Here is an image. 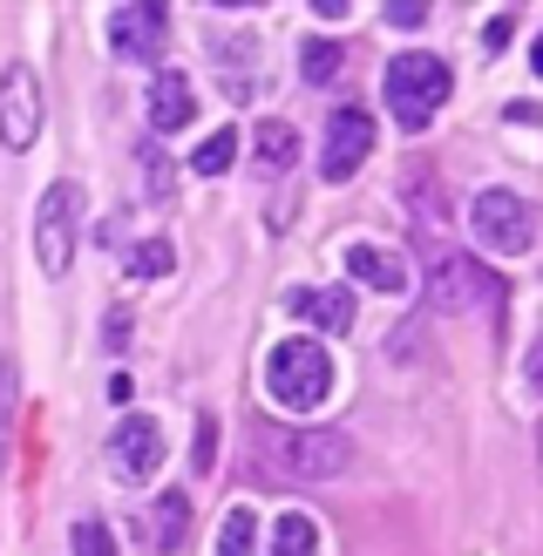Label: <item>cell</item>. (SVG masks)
Here are the masks:
<instances>
[{
    "label": "cell",
    "instance_id": "obj_1",
    "mask_svg": "<svg viewBox=\"0 0 543 556\" xmlns=\"http://www.w3.org/2000/svg\"><path fill=\"white\" fill-rule=\"evenodd\" d=\"M258 462L286 482H333L353 468V441L340 428H272L258 441Z\"/></svg>",
    "mask_w": 543,
    "mask_h": 556
},
{
    "label": "cell",
    "instance_id": "obj_2",
    "mask_svg": "<svg viewBox=\"0 0 543 556\" xmlns=\"http://www.w3.org/2000/svg\"><path fill=\"white\" fill-rule=\"evenodd\" d=\"M265 394L292 407V414H313L333 394V359H326L319 340H279L265 353Z\"/></svg>",
    "mask_w": 543,
    "mask_h": 556
},
{
    "label": "cell",
    "instance_id": "obj_3",
    "mask_svg": "<svg viewBox=\"0 0 543 556\" xmlns=\"http://www.w3.org/2000/svg\"><path fill=\"white\" fill-rule=\"evenodd\" d=\"M449 89H455V75H449L442 54L415 48V54H394V62H388V109H394V123L407 136L434 123V109L449 102Z\"/></svg>",
    "mask_w": 543,
    "mask_h": 556
},
{
    "label": "cell",
    "instance_id": "obj_4",
    "mask_svg": "<svg viewBox=\"0 0 543 556\" xmlns=\"http://www.w3.org/2000/svg\"><path fill=\"white\" fill-rule=\"evenodd\" d=\"M496 299H503V278L482 271L469 252H455V244H434L428 252V305L434 313H482Z\"/></svg>",
    "mask_w": 543,
    "mask_h": 556
},
{
    "label": "cell",
    "instance_id": "obj_5",
    "mask_svg": "<svg viewBox=\"0 0 543 556\" xmlns=\"http://www.w3.org/2000/svg\"><path fill=\"white\" fill-rule=\"evenodd\" d=\"M469 231L482 252H496V258H523L530 244H536V211L530 198H516V190H476V204H469Z\"/></svg>",
    "mask_w": 543,
    "mask_h": 556
},
{
    "label": "cell",
    "instance_id": "obj_6",
    "mask_svg": "<svg viewBox=\"0 0 543 556\" xmlns=\"http://www.w3.org/2000/svg\"><path fill=\"white\" fill-rule=\"evenodd\" d=\"M75 231H81V184H48L35 211V258L48 278L75 265Z\"/></svg>",
    "mask_w": 543,
    "mask_h": 556
},
{
    "label": "cell",
    "instance_id": "obj_7",
    "mask_svg": "<svg viewBox=\"0 0 543 556\" xmlns=\"http://www.w3.org/2000/svg\"><path fill=\"white\" fill-rule=\"evenodd\" d=\"M367 156H374V116L367 109H333L326 116V143H319V177L346 184Z\"/></svg>",
    "mask_w": 543,
    "mask_h": 556
},
{
    "label": "cell",
    "instance_id": "obj_8",
    "mask_svg": "<svg viewBox=\"0 0 543 556\" xmlns=\"http://www.w3.org/2000/svg\"><path fill=\"white\" fill-rule=\"evenodd\" d=\"M35 136H41V81H35V68L14 62L0 75V143L35 150Z\"/></svg>",
    "mask_w": 543,
    "mask_h": 556
},
{
    "label": "cell",
    "instance_id": "obj_9",
    "mask_svg": "<svg viewBox=\"0 0 543 556\" xmlns=\"http://www.w3.org/2000/svg\"><path fill=\"white\" fill-rule=\"evenodd\" d=\"M163 35H171V14L156 0H129V8L109 14V54H123V62H156Z\"/></svg>",
    "mask_w": 543,
    "mask_h": 556
},
{
    "label": "cell",
    "instance_id": "obj_10",
    "mask_svg": "<svg viewBox=\"0 0 543 556\" xmlns=\"http://www.w3.org/2000/svg\"><path fill=\"white\" fill-rule=\"evenodd\" d=\"M109 462H116L129 482L156 476V468H163V428L150 421V414H123V421L109 428Z\"/></svg>",
    "mask_w": 543,
    "mask_h": 556
},
{
    "label": "cell",
    "instance_id": "obj_11",
    "mask_svg": "<svg viewBox=\"0 0 543 556\" xmlns=\"http://www.w3.org/2000/svg\"><path fill=\"white\" fill-rule=\"evenodd\" d=\"M286 313H299V319H313V326H326V332H346L353 326V292L346 286H299V292H286Z\"/></svg>",
    "mask_w": 543,
    "mask_h": 556
},
{
    "label": "cell",
    "instance_id": "obj_12",
    "mask_svg": "<svg viewBox=\"0 0 543 556\" xmlns=\"http://www.w3.org/2000/svg\"><path fill=\"white\" fill-rule=\"evenodd\" d=\"M190 116H198V96H190V75H177V68H163L156 81H150V129H184Z\"/></svg>",
    "mask_w": 543,
    "mask_h": 556
},
{
    "label": "cell",
    "instance_id": "obj_13",
    "mask_svg": "<svg viewBox=\"0 0 543 556\" xmlns=\"http://www.w3.org/2000/svg\"><path fill=\"white\" fill-rule=\"evenodd\" d=\"M346 271L374 292H407V265L394 252H380V244H346Z\"/></svg>",
    "mask_w": 543,
    "mask_h": 556
},
{
    "label": "cell",
    "instance_id": "obj_14",
    "mask_svg": "<svg viewBox=\"0 0 543 556\" xmlns=\"http://www.w3.org/2000/svg\"><path fill=\"white\" fill-rule=\"evenodd\" d=\"M252 150H258V170H265V177H286L292 163H299V129L265 116V123H258V136H252Z\"/></svg>",
    "mask_w": 543,
    "mask_h": 556
},
{
    "label": "cell",
    "instance_id": "obj_15",
    "mask_svg": "<svg viewBox=\"0 0 543 556\" xmlns=\"http://www.w3.org/2000/svg\"><path fill=\"white\" fill-rule=\"evenodd\" d=\"M184 530H190V495H184V489H163L156 509H150V536H156V549H177Z\"/></svg>",
    "mask_w": 543,
    "mask_h": 556
},
{
    "label": "cell",
    "instance_id": "obj_16",
    "mask_svg": "<svg viewBox=\"0 0 543 556\" xmlns=\"http://www.w3.org/2000/svg\"><path fill=\"white\" fill-rule=\"evenodd\" d=\"M272 556H319V522L306 509H286L272 522Z\"/></svg>",
    "mask_w": 543,
    "mask_h": 556
},
{
    "label": "cell",
    "instance_id": "obj_17",
    "mask_svg": "<svg viewBox=\"0 0 543 556\" xmlns=\"http://www.w3.org/2000/svg\"><path fill=\"white\" fill-rule=\"evenodd\" d=\"M217 556H258V516L244 503L225 516V530H217Z\"/></svg>",
    "mask_w": 543,
    "mask_h": 556
},
{
    "label": "cell",
    "instance_id": "obj_18",
    "mask_svg": "<svg viewBox=\"0 0 543 556\" xmlns=\"http://www.w3.org/2000/svg\"><path fill=\"white\" fill-rule=\"evenodd\" d=\"M231 163H238V129H217V136H204V143H198L190 170H198V177H225Z\"/></svg>",
    "mask_w": 543,
    "mask_h": 556
},
{
    "label": "cell",
    "instance_id": "obj_19",
    "mask_svg": "<svg viewBox=\"0 0 543 556\" xmlns=\"http://www.w3.org/2000/svg\"><path fill=\"white\" fill-rule=\"evenodd\" d=\"M340 62H346V48H340V41H306V48H299V75H306L313 89H319V81H333Z\"/></svg>",
    "mask_w": 543,
    "mask_h": 556
},
{
    "label": "cell",
    "instance_id": "obj_20",
    "mask_svg": "<svg viewBox=\"0 0 543 556\" xmlns=\"http://www.w3.org/2000/svg\"><path fill=\"white\" fill-rule=\"evenodd\" d=\"M171 265H177L171 238H143V244H136V252H129V278H163Z\"/></svg>",
    "mask_w": 543,
    "mask_h": 556
},
{
    "label": "cell",
    "instance_id": "obj_21",
    "mask_svg": "<svg viewBox=\"0 0 543 556\" xmlns=\"http://www.w3.org/2000/svg\"><path fill=\"white\" fill-rule=\"evenodd\" d=\"M143 184H150V198H171V190H177V163L163 156L156 143L143 150Z\"/></svg>",
    "mask_w": 543,
    "mask_h": 556
},
{
    "label": "cell",
    "instance_id": "obj_22",
    "mask_svg": "<svg viewBox=\"0 0 543 556\" xmlns=\"http://www.w3.org/2000/svg\"><path fill=\"white\" fill-rule=\"evenodd\" d=\"M75 556H116V536H109L96 516H81L75 522Z\"/></svg>",
    "mask_w": 543,
    "mask_h": 556
},
{
    "label": "cell",
    "instance_id": "obj_23",
    "mask_svg": "<svg viewBox=\"0 0 543 556\" xmlns=\"http://www.w3.org/2000/svg\"><path fill=\"white\" fill-rule=\"evenodd\" d=\"M211 455H217V421L204 414V421H198V455H190V462H198V476H211Z\"/></svg>",
    "mask_w": 543,
    "mask_h": 556
},
{
    "label": "cell",
    "instance_id": "obj_24",
    "mask_svg": "<svg viewBox=\"0 0 543 556\" xmlns=\"http://www.w3.org/2000/svg\"><path fill=\"white\" fill-rule=\"evenodd\" d=\"M509 35H516V21H509V14H496V21H489V27H482V48H489V54H496V48H509Z\"/></svg>",
    "mask_w": 543,
    "mask_h": 556
},
{
    "label": "cell",
    "instance_id": "obj_25",
    "mask_svg": "<svg viewBox=\"0 0 543 556\" xmlns=\"http://www.w3.org/2000/svg\"><path fill=\"white\" fill-rule=\"evenodd\" d=\"M388 21H394V27H421V21H428V8H421V0H394Z\"/></svg>",
    "mask_w": 543,
    "mask_h": 556
}]
</instances>
